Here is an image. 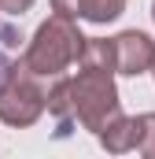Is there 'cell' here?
<instances>
[{"instance_id": "cell-6", "label": "cell", "mask_w": 155, "mask_h": 159, "mask_svg": "<svg viewBox=\"0 0 155 159\" xmlns=\"http://www.w3.org/2000/svg\"><path fill=\"white\" fill-rule=\"evenodd\" d=\"M137 133H140V126L137 119H129V115H118L115 122H107L96 137H100V144L111 152V156H126V152H133L137 148Z\"/></svg>"}, {"instance_id": "cell-8", "label": "cell", "mask_w": 155, "mask_h": 159, "mask_svg": "<svg viewBox=\"0 0 155 159\" xmlns=\"http://www.w3.org/2000/svg\"><path fill=\"white\" fill-rule=\"evenodd\" d=\"M0 37H4V48H19L22 44V34L15 26H0Z\"/></svg>"}, {"instance_id": "cell-11", "label": "cell", "mask_w": 155, "mask_h": 159, "mask_svg": "<svg viewBox=\"0 0 155 159\" xmlns=\"http://www.w3.org/2000/svg\"><path fill=\"white\" fill-rule=\"evenodd\" d=\"M152 70H155V63H152Z\"/></svg>"}, {"instance_id": "cell-4", "label": "cell", "mask_w": 155, "mask_h": 159, "mask_svg": "<svg viewBox=\"0 0 155 159\" xmlns=\"http://www.w3.org/2000/svg\"><path fill=\"white\" fill-rule=\"evenodd\" d=\"M111 56H115V74L137 78V74L152 70V63H155V41L148 37L144 30H126V34L111 37Z\"/></svg>"}, {"instance_id": "cell-7", "label": "cell", "mask_w": 155, "mask_h": 159, "mask_svg": "<svg viewBox=\"0 0 155 159\" xmlns=\"http://www.w3.org/2000/svg\"><path fill=\"white\" fill-rule=\"evenodd\" d=\"M137 126H140V133H137V152L155 159V111L137 115Z\"/></svg>"}, {"instance_id": "cell-5", "label": "cell", "mask_w": 155, "mask_h": 159, "mask_svg": "<svg viewBox=\"0 0 155 159\" xmlns=\"http://www.w3.org/2000/svg\"><path fill=\"white\" fill-rule=\"evenodd\" d=\"M52 11L67 15V19H89L96 26H107L126 11V0H52Z\"/></svg>"}, {"instance_id": "cell-10", "label": "cell", "mask_w": 155, "mask_h": 159, "mask_svg": "<svg viewBox=\"0 0 155 159\" xmlns=\"http://www.w3.org/2000/svg\"><path fill=\"white\" fill-rule=\"evenodd\" d=\"M152 19H155V4H152Z\"/></svg>"}, {"instance_id": "cell-9", "label": "cell", "mask_w": 155, "mask_h": 159, "mask_svg": "<svg viewBox=\"0 0 155 159\" xmlns=\"http://www.w3.org/2000/svg\"><path fill=\"white\" fill-rule=\"evenodd\" d=\"M11 70H15V63L7 59V52H0V89H4V81L11 78Z\"/></svg>"}, {"instance_id": "cell-1", "label": "cell", "mask_w": 155, "mask_h": 159, "mask_svg": "<svg viewBox=\"0 0 155 159\" xmlns=\"http://www.w3.org/2000/svg\"><path fill=\"white\" fill-rule=\"evenodd\" d=\"M81 30H78L74 19L67 15H52L37 26L33 41L26 44V56H22V67L33 70L37 78H55V74H67L81 56Z\"/></svg>"}, {"instance_id": "cell-3", "label": "cell", "mask_w": 155, "mask_h": 159, "mask_svg": "<svg viewBox=\"0 0 155 159\" xmlns=\"http://www.w3.org/2000/svg\"><path fill=\"white\" fill-rule=\"evenodd\" d=\"M44 89H48V78H37L33 70L15 63L11 78L0 89V122H7L15 129L33 126L44 115Z\"/></svg>"}, {"instance_id": "cell-2", "label": "cell", "mask_w": 155, "mask_h": 159, "mask_svg": "<svg viewBox=\"0 0 155 159\" xmlns=\"http://www.w3.org/2000/svg\"><path fill=\"white\" fill-rule=\"evenodd\" d=\"M74 78H67L70 89V107H74V119L89 129V133H100L107 122H115L122 115V104H118V89H115V70L107 67H89V63H78Z\"/></svg>"}]
</instances>
